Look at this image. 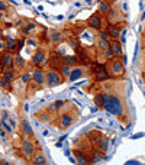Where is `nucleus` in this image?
<instances>
[{
  "label": "nucleus",
  "instance_id": "6e6552de",
  "mask_svg": "<svg viewBox=\"0 0 145 165\" xmlns=\"http://www.w3.org/2000/svg\"><path fill=\"white\" fill-rule=\"evenodd\" d=\"M33 81H36V84L39 87H42L44 83H45V74L42 71H39V70H36V71L33 72Z\"/></svg>",
  "mask_w": 145,
  "mask_h": 165
},
{
  "label": "nucleus",
  "instance_id": "72a5a7b5",
  "mask_svg": "<svg viewBox=\"0 0 145 165\" xmlns=\"http://www.w3.org/2000/svg\"><path fill=\"white\" fill-rule=\"evenodd\" d=\"M4 9H6V3L3 0H0V10H4Z\"/></svg>",
  "mask_w": 145,
  "mask_h": 165
},
{
  "label": "nucleus",
  "instance_id": "39448f33",
  "mask_svg": "<svg viewBox=\"0 0 145 165\" xmlns=\"http://www.w3.org/2000/svg\"><path fill=\"white\" fill-rule=\"evenodd\" d=\"M74 122V117L71 116V114H62L61 119H60V127L61 129H67V127H70Z\"/></svg>",
  "mask_w": 145,
  "mask_h": 165
},
{
  "label": "nucleus",
  "instance_id": "20e7f679",
  "mask_svg": "<svg viewBox=\"0 0 145 165\" xmlns=\"http://www.w3.org/2000/svg\"><path fill=\"white\" fill-rule=\"evenodd\" d=\"M22 151H23V154H25L26 158L32 157L33 152H35V145H33L31 140L25 139L23 140V144H22Z\"/></svg>",
  "mask_w": 145,
  "mask_h": 165
},
{
  "label": "nucleus",
  "instance_id": "b1692460",
  "mask_svg": "<svg viewBox=\"0 0 145 165\" xmlns=\"http://www.w3.org/2000/svg\"><path fill=\"white\" fill-rule=\"evenodd\" d=\"M2 80L7 81V83H10V81H13V76H12V71H10V72H3V74H2Z\"/></svg>",
  "mask_w": 145,
  "mask_h": 165
},
{
  "label": "nucleus",
  "instance_id": "7ed1b4c3",
  "mask_svg": "<svg viewBox=\"0 0 145 165\" xmlns=\"http://www.w3.org/2000/svg\"><path fill=\"white\" fill-rule=\"evenodd\" d=\"M110 71H112V74L115 77L122 76V74L125 72L123 62H122V61H119V59H115V61H112V64H110Z\"/></svg>",
  "mask_w": 145,
  "mask_h": 165
},
{
  "label": "nucleus",
  "instance_id": "f03ea898",
  "mask_svg": "<svg viewBox=\"0 0 145 165\" xmlns=\"http://www.w3.org/2000/svg\"><path fill=\"white\" fill-rule=\"evenodd\" d=\"M45 81L48 84V87H57V85H60L62 83V77L58 72L50 70V71L45 72Z\"/></svg>",
  "mask_w": 145,
  "mask_h": 165
},
{
  "label": "nucleus",
  "instance_id": "f8f14e48",
  "mask_svg": "<svg viewBox=\"0 0 145 165\" xmlns=\"http://www.w3.org/2000/svg\"><path fill=\"white\" fill-rule=\"evenodd\" d=\"M110 49L113 51V55H115V57H120V55H122V45H120L118 41L110 44Z\"/></svg>",
  "mask_w": 145,
  "mask_h": 165
},
{
  "label": "nucleus",
  "instance_id": "f3484780",
  "mask_svg": "<svg viewBox=\"0 0 145 165\" xmlns=\"http://www.w3.org/2000/svg\"><path fill=\"white\" fill-rule=\"evenodd\" d=\"M32 162L35 165H45L46 164V158L42 155V154H39V155H36V157H33Z\"/></svg>",
  "mask_w": 145,
  "mask_h": 165
},
{
  "label": "nucleus",
  "instance_id": "cd10ccee",
  "mask_svg": "<svg viewBox=\"0 0 145 165\" xmlns=\"http://www.w3.org/2000/svg\"><path fill=\"white\" fill-rule=\"evenodd\" d=\"M2 127H3V129H4V131H6V132H9V133L12 132V127L9 126V125H7V123H6V122H3V123H2Z\"/></svg>",
  "mask_w": 145,
  "mask_h": 165
},
{
  "label": "nucleus",
  "instance_id": "ddd939ff",
  "mask_svg": "<svg viewBox=\"0 0 145 165\" xmlns=\"http://www.w3.org/2000/svg\"><path fill=\"white\" fill-rule=\"evenodd\" d=\"M108 148H109V139L108 138H102V139L99 140V149L100 152H108Z\"/></svg>",
  "mask_w": 145,
  "mask_h": 165
},
{
  "label": "nucleus",
  "instance_id": "2f4dec72",
  "mask_svg": "<svg viewBox=\"0 0 145 165\" xmlns=\"http://www.w3.org/2000/svg\"><path fill=\"white\" fill-rule=\"evenodd\" d=\"M109 36H110V35H109V34H102V36H100V39H104V41H109Z\"/></svg>",
  "mask_w": 145,
  "mask_h": 165
},
{
  "label": "nucleus",
  "instance_id": "423d86ee",
  "mask_svg": "<svg viewBox=\"0 0 145 165\" xmlns=\"http://www.w3.org/2000/svg\"><path fill=\"white\" fill-rule=\"evenodd\" d=\"M15 57H12V54H9V52H4L3 57H2V62H3L4 67L9 68V71H13V62H15Z\"/></svg>",
  "mask_w": 145,
  "mask_h": 165
},
{
  "label": "nucleus",
  "instance_id": "0eeeda50",
  "mask_svg": "<svg viewBox=\"0 0 145 165\" xmlns=\"http://www.w3.org/2000/svg\"><path fill=\"white\" fill-rule=\"evenodd\" d=\"M87 23H89L91 28H94V29H100V26H102V21H100V16H99V15H91L90 19L87 21Z\"/></svg>",
  "mask_w": 145,
  "mask_h": 165
},
{
  "label": "nucleus",
  "instance_id": "7c9ffc66",
  "mask_svg": "<svg viewBox=\"0 0 145 165\" xmlns=\"http://www.w3.org/2000/svg\"><path fill=\"white\" fill-rule=\"evenodd\" d=\"M138 164H139V162L135 161V159H131V161L126 162V165H138Z\"/></svg>",
  "mask_w": 145,
  "mask_h": 165
},
{
  "label": "nucleus",
  "instance_id": "412c9836",
  "mask_svg": "<svg viewBox=\"0 0 145 165\" xmlns=\"http://www.w3.org/2000/svg\"><path fill=\"white\" fill-rule=\"evenodd\" d=\"M62 62L67 65H74V64H77V59H75V57H64Z\"/></svg>",
  "mask_w": 145,
  "mask_h": 165
},
{
  "label": "nucleus",
  "instance_id": "4c0bfd02",
  "mask_svg": "<svg viewBox=\"0 0 145 165\" xmlns=\"http://www.w3.org/2000/svg\"><path fill=\"white\" fill-rule=\"evenodd\" d=\"M10 125H12V126H13V127L16 126V123H15V120H13V119H10Z\"/></svg>",
  "mask_w": 145,
  "mask_h": 165
},
{
  "label": "nucleus",
  "instance_id": "5701e85b",
  "mask_svg": "<svg viewBox=\"0 0 145 165\" xmlns=\"http://www.w3.org/2000/svg\"><path fill=\"white\" fill-rule=\"evenodd\" d=\"M75 157H77V164H89L87 158L84 155H81L80 152H75Z\"/></svg>",
  "mask_w": 145,
  "mask_h": 165
},
{
  "label": "nucleus",
  "instance_id": "c756f323",
  "mask_svg": "<svg viewBox=\"0 0 145 165\" xmlns=\"http://www.w3.org/2000/svg\"><path fill=\"white\" fill-rule=\"evenodd\" d=\"M97 161H100V155H94V157H93V159H91V162H93V164H96Z\"/></svg>",
  "mask_w": 145,
  "mask_h": 165
},
{
  "label": "nucleus",
  "instance_id": "c85d7f7f",
  "mask_svg": "<svg viewBox=\"0 0 145 165\" xmlns=\"http://www.w3.org/2000/svg\"><path fill=\"white\" fill-rule=\"evenodd\" d=\"M104 55H106V57H115V55H113V51L110 49V48L104 49Z\"/></svg>",
  "mask_w": 145,
  "mask_h": 165
},
{
  "label": "nucleus",
  "instance_id": "9b49d317",
  "mask_svg": "<svg viewBox=\"0 0 145 165\" xmlns=\"http://www.w3.org/2000/svg\"><path fill=\"white\" fill-rule=\"evenodd\" d=\"M81 76H83V70H81V68H74V70H71L70 76H68V80L75 81V80H79Z\"/></svg>",
  "mask_w": 145,
  "mask_h": 165
},
{
  "label": "nucleus",
  "instance_id": "a211bd4d",
  "mask_svg": "<svg viewBox=\"0 0 145 165\" xmlns=\"http://www.w3.org/2000/svg\"><path fill=\"white\" fill-rule=\"evenodd\" d=\"M109 10H110V4L108 3V0H103L102 3H100V6H99V12L100 13H108Z\"/></svg>",
  "mask_w": 145,
  "mask_h": 165
},
{
  "label": "nucleus",
  "instance_id": "6ab92c4d",
  "mask_svg": "<svg viewBox=\"0 0 145 165\" xmlns=\"http://www.w3.org/2000/svg\"><path fill=\"white\" fill-rule=\"evenodd\" d=\"M108 34L110 35V36H113V38H119L120 30H119V28H115V26H109Z\"/></svg>",
  "mask_w": 145,
  "mask_h": 165
},
{
  "label": "nucleus",
  "instance_id": "e433bc0d",
  "mask_svg": "<svg viewBox=\"0 0 145 165\" xmlns=\"http://www.w3.org/2000/svg\"><path fill=\"white\" fill-rule=\"evenodd\" d=\"M0 165H7V162L4 161V159H0Z\"/></svg>",
  "mask_w": 145,
  "mask_h": 165
},
{
  "label": "nucleus",
  "instance_id": "bb28decb",
  "mask_svg": "<svg viewBox=\"0 0 145 165\" xmlns=\"http://www.w3.org/2000/svg\"><path fill=\"white\" fill-rule=\"evenodd\" d=\"M6 47H7V49H13V48L16 47V42H15L12 38H9L7 39V45H6Z\"/></svg>",
  "mask_w": 145,
  "mask_h": 165
},
{
  "label": "nucleus",
  "instance_id": "f704fd0d",
  "mask_svg": "<svg viewBox=\"0 0 145 165\" xmlns=\"http://www.w3.org/2000/svg\"><path fill=\"white\" fill-rule=\"evenodd\" d=\"M145 133H137L135 136H132V139H137V138H141V136H144Z\"/></svg>",
  "mask_w": 145,
  "mask_h": 165
},
{
  "label": "nucleus",
  "instance_id": "c9c22d12",
  "mask_svg": "<svg viewBox=\"0 0 145 165\" xmlns=\"http://www.w3.org/2000/svg\"><path fill=\"white\" fill-rule=\"evenodd\" d=\"M4 132H6V131H3V129H0V136H3V138H4V135H6Z\"/></svg>",
  "mask_w": 145,
  "mask_h": 165
},
{
  "label": "nucleus",
  "instance_id": "4468645a",
  "mask_svg": "<svg viewBox=\"0 0 145 165\" xmlns=\"http://www.w3.org/2000/svg\"><path fill=\"white\" fill-rule=\"evenodd\" d=\"M50 39L52 41V42H61L62 39V35L58 32V30H50Z\"/></svg>",
  "mask_w": 145,
  "mask_h": 165
},
{
  "label": "nucleus",
  "instance_id": "9d476101",
  "mask_svg": "<svg viewBox=\"0 0 145 165\" xmlns=\"http://www.w3.org/2000/svg\"><path fill=\"white\" fill-rule=\"evenodd\" d=\"M108 77H109L108 70H104L103 67H100L96 70V80L97 81H103V80H106Z\"/></svg>",
  "mask_w": 145,
  "mask_h": 165
},
{
  "label": "nucleus",
  "instance_id": "dca6fc26",
  "mask_svg": "<svg viewBox=\"0 0 145 165\" xmlns=\"http://www.w3.org/2000/svg\"><path fill=\"white\" fill-rule=\"evenodd\" d=\"M44 57H45V54H44V51H42V49H39V51H38L36 54L33 55V58H32L33 64H41L42 61H44Z\"/></svg>",
  "mask_w": 145,
  "mask_h": 165
},
{
  "label": "nucleus",
  "instance_id": "f257e3e1",
  "mask_svg": "<svg viewBox=\"0 0 145 165\" xmlns=\"http://www.w3.org/2000/svg\"><path fill=\"white\" fill-rule=\"evenodd\" d=\"M103 109L106 112H109L110 114H115V116H120L123 113V104H122V100L116 96H108L106 94V100H104V106Z\"/></svg>",
  "mask_w": 145,
  "mask_h": 165
},
{
  "label": "nucleus",
  "instance_id": "473e14b6",
  "mask_svg": "<svg viewBox=\"0 0 145 165\" xmlns=\"http://www.w3.org/2000/svg\"><path fill=\"white\" fill-rule=\"evenodd\" d=\"M29 78H31V76H29V74H26V76L22 77V81H23V83H28Z\"/></svg>",
  "mask_w": 145,
  "mask_h": 165
},
{
  "label": "nucleus",
  "instance_id": "393cba45",
  "mask_svg": "<svg viewBox=\"0 0 145 165\" xmlns=\"http://www.w3.org/2000/svg\"><path fill=\"white\" fill-rule=\"evenodd\" d=\"M99 48H100V49H108V48H110V44H109V41L100 39V41H99Z\"/></svg>",
  "mask_w": 145,
  "mask_h": 165
},
{
  "label": "nucleus",
  "instance_id": "aec40b11",
  "mask_svg": "<svg viewBox=\"0 0 145 165\" xmlns=\"http://www.w3.org/2000/svg\"><path fill=\"white\" fill-rule=\"evenodd\" d=\"M60 70H61V74H62V76H64V77H68V76H70V72H71V70H73V68H71V65L62 64Z\"/></svg>",
  "mask_w": 145,
  "mask_h": 165
},
{
  "label": "nucleus",
  "instance_id": "2eb2a0df",
  "mask_svg": "<svg viewBox=\"0 0 145 165\" xmlns=\"http://www.w3.org/2000/svg\"><path fill=\"white\" fill-rule=\"evenodd\" d=\"M104 100H106V94H97L94 97V104L97 107H103L104 106Z\"/></svg>",
  "mask_w": 145,
  "mask_h": 165
},
{
  "label": "nucleus",
  "instance_id": "4be33fe9",
  "mask_svg": "<svg viewBox=\"0 0 145 165\" xmlns=\"http://www.w3.org/2000/svg\"><path fill=\"white\" fill-rule=\"evenodd\" d=\"M62 104H64V103H62L61 100H57V102H54L52 104H50L48 110H50V112H55V110H57V109H60V107H61Z\"/></svg>",
  "mask_w": 145,
  "mask_h": 165
},
{
  "label": "nucleus",
  "instance_id": "a878e982",
  "mask_svg": "<svg viewBox=\"0 0 145 165\" xmlns=\"http://www.w3.org/2000/svg\"><path fill=\"white\" fill-rule=\"evenodd\" d=\"M13 59H15V62H16L17 67H23V59H22L21 55H16V57H15Z\"/></svg>",
  "mask_w": 145,
  "mask_h": 165
},
{
  "label": "nucleus",
  "instance_id": "1a4fd4ad",
  "mask_svg": "<svg viewBox=\"0 0 145 165\" xmlns=\"http://www.w3.org/2000/svg\"><path fill=\"white\" fill-rule=\"evenodd\" d=\"M21 127H22V132H23L26 136H29V138H33V131H32V127H31V125H29L28 120H22Z\"/></svg>",
  "mask_w": 145,
  "mask_h": 165
}]
</instances>
